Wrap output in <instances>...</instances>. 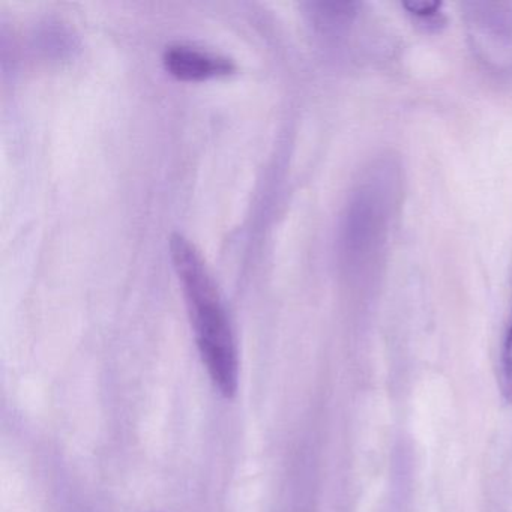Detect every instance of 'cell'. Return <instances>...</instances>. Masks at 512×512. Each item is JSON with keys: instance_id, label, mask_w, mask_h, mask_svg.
Masks as SVG:
<instances>
[{"instance_id": "6da1fadb", "label": "cell", "mask_w": 512, "mask_h": 512, "mask_svg": "<svg viewBox=\"0 0 512 512\" xmlns=\"http://www.w3.org/2000/svg\"><path fill=\"white\" fill-rule=\"evenodd\" d=\"M170 257L184 292L203 367L214 388L230 400L239 386L238 344L214 275L196 245L182 233H173L170 238Z\"/></svg>"}, {"instance_id": "3957f363", "label": "cell", "mask_w": 512, "mask_h": 512, "mask_svg": "<svg viewBox=\"0 0 512 512\" xmlns=\"http://www.w3.org/2000/svg\"><path fill=\"white\" fill-rule=\"evenodd\" d=\"M500 388L506 400L512 401V320L506 332L503 343L502 356H500Z\"/></svg>"}, {"instance_id": "7a4b0ae2", "label": "cell", "mask_w": 512, "mask_h": 512, "mask_svg": "<svg viewBox=\"0 0 512 512\" xmlns=\"http://www.w3.org/2000/svg\"><path fill=\"white\" fill-rule=\"evenodd\" d=\"M163 64L179 80H206L227 76L236 70L235 61L220 53L199 49L190 44H172L163 53Z\"/></svg>"}, {"instance_id": "277c9868", "label": "cell", "mask_w": 512, "mask_h": 512, "mask_svg": "<svg viewBox=\"0 0 512 512\" xmlns=\"http://www.w3.org/2000/svg\"><path fill=\"white\" fill-rule=\"evenodd\" d=\"M404 8L419 19L430 20L440 13L442 4L440 2H410V4H404Z\"/></svg>"}]
</instances>
